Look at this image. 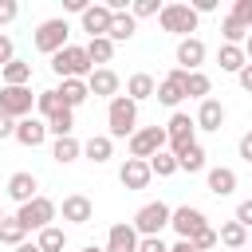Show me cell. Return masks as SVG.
<instances>
[{
    "mask_svg": "<svg viewBox=\"0 0 252 252\" xmlns=\"http://www.w3.org/2000/svg\"><path fill=\"white\" fill-rule=\"evenodd\" d=\"M55 213H59V205H55L51 197H43V193H39V197H32L28 205H20V209H16V220H20L28 232H39V228H47V224L55 220Z\"/></svg>",
    "mask_w": 252,
    "mask_h": 252,
    "instance_id": "5b68a950",
    "label": "cell"
},
{
    "mask_svg": "<svg viewBox=\"0 0 252 252\" xmlns=\"http://www.w3.org/2000/svg\"><path fill=\"white\" fill-rule=\"evenodd\" d=\"M161 12V0H134L130 4V16L134 20H146V16H158Z\"/></svg>",
    "mask_w": 252,
    "mask_h": 252,
    "instance_id": "ab89813d",
    "label": "cell"
},
{
    "mask_svg": "<svg viewBox=\"0 0 252 252\" xmlns=\"http://www.w3.org/2000/svg\"><path fill=\"white\" fill-rule=\"evenodd\" d=\"M169 146V138H165V126H138L134 134H130V158H142V161H150L154 154H161Z\"/></svg>",
    "mask_w": 252,
    "mask_h": 252,
    "instance_id": "52a82bcc",
    "label": "cell"
},
{
    "mask_svg": "<svg viewBox=\"0 0 252 252\" xmlns=\"http://www.w3.org/2000/svg\"><path fill=\"white\" fill-rule=\"evenodd\" d=\"M16 252H39V248H35V240H24V244H20Z\"/></svg>",
    "mask_w": 252,
    "mask_h": 252,
    "instance_id": "f5cc1de1",
    "label": "cell"
},
{
    "mask_svg": "<svg viewBox=\"0 0 252 252\" xmlns=\"http://www.w3.org/2000/svg\"><path fill=\"white\" fill-rule=\"evenodd\" d=\"M138 252H169V244L161 236H142L138 240Z\"/></svg>",
    "mask_w": 252,
    "mask_h": 252,
    "instance_id": "7bdbcfd3",
    "label": "cell"
},
{
    "mask_svg": "<svg viewBox=\"0 0 252 252\" xmlns=\"http://www.w3.org/2000/svg\"><path fill=\"white\" fill-rule=\"evenodd\" d=\"M138 240H142V236L134 232V224H130V220H118V224H110L102 252H138Z\"/></svg>",
    "mask_w": 252,
    "mask_h": 252,
    "instance_id": "e0dca14e",
    "label": "cell"
},
{
    "mask_svg": "<svg viewBox=\"0 0 252 252\" xmlns=\"http://www.w3.org/2000/svg\"><path fill=\"white\" fill-rule=\"evenodd\" d=\"M47 134H51V138H71V134H75V110H67V106L55 110V114L47 118Z\"/></svg>",
    "mask_w": 252,
    "mask_h": 252,
    "instance_id": "d6a6232c",
    "label": "cell"
},
{
    "mask_svg": "<svg viewBox=\"0 0 252 252\" xmlns=\"http://www.w3.org/2000/svg\"><path fill=\"white\" fill-rule=\"evenodd\" d=\"M79 252H102V248H98V244H87V248H79Z\"/></svg>",
    "mask_w": 252,
    "mask_h": 252,
    "instance_id": "db71d44e",
    "label": "cell"
},
{
    "mask_svg": "<svg viewBox=\"0 0 252 252\" xmlns=\"http://www.w3.org/2000/svg\"><path fill=\"white\" fill-rule=\"evenodd\" d=\"M213 252H220V248H213Z\"/></svg>",
    "mask_w": 252,
    "mask_h": 252,
    "instance_id": "680465c9",
    "label": "cell"
},
{
    "mask_svg": "<svg viewBox=\"0 0 252 252\" xmlns=\"http://www.w3.org/2000/svg\"><path fill=\"white\" fill-rule=\"evenodd\" d=\"M63 8H67V12H79V16H83V12H87V0H63Z\"/></svg>",
    "mask_w": 252,
    "mask_h": 252,
    "instance_id": "681fc988",
    "label": "cell"
},
{
    "mask_svg": "<svg viewBox=\"0 0 252 252\" xmlns=\"http://www.w3.org/2000/svg\"><path fill=\"white\" fill-rule=\"evenodd\" d=\"M110 16H114V12H110L106 4H87V12H83L79 20H83V32L94 39V35H106V32H110Z\"/></svg>",
    "mask_w": 252,
    "mask_h": 252,
    "instance_id": "d6986e66",
    "label": "cell"
},
{
    "mask_svg": "<svg viewBox=\"0 0 252 252\" xmlns=\"http://www.w3.org/2000/svg\"><path fill=\"white\" fill-rule=\"evenodd\" d=\"M185 75L189 71H181V67H173L161 83H158V91H154V98L161 102V106H169V110H177V102L185 98Z\"/></svg>",
    "mask_w": 252,
    "mask_h": 252,
    "instance_id": "7c38bea8",
    "label": "cell"
},
{
    "mask_svg": "<svg viewBox=\"0 0 252 252\" xmlns=\"http://www.w3.org/2000/svg\"><path fill=\"white\" fill-rule=\"evenodd\" d=\"M158 24H161V32H169V35H177V39H189L193 32H197V24H201V16L189 8V4H161V12H158Z\"/></svg>",
    "mask_w": 252,
    "mask_h": 252,
    "instance_id": "3957f363",
    "label": "cell"
},
{
    "mask_svg": "<svg viewBox=\"0 0 252 252\" xmlns=\"http://www.w3.org/2000/svg\"><path fill=\"white\" fill-rule=\"evenodd\" d=\"M83 158H87V161H94V165H102V161H110V158H114V142H110L106 134H91V138L83 142Z\"/></svg>",
    "mask_w": 252,
    "mask_h": 252,
    "instance_id": "484cf974",
    "label": "cell"
},
{
    "mask_svg": "<svg viewBox=\"0 0 252 252\" xmlns=\"http://www.w3.org/2000/svg\"><path fill=\"white\" fill-rule=\"evenodd\" d=\"M232 220H236V224H244V228H248V232H252V197H248V201H240V205H236V217H232Z\"/></svg>",
    "mask_w": 252,
    "mask_h": 252,
    "instance_id": "b9f144b4",
    "label": "cell"
},
{
    "mask_svg": "<svg viewBox=\"0 0 252 252\" xmlns=\"http://www.w3.org/2000/svg\"><path fill=\"white\" fill-rule=\"evenodd\" d=\"M169 154L177 158V169H185V173H201V169H205V146H201V142L177 146V150H169Z\"/></svg>",
    "mask_w": 252,
    "mask_h": 252,
    "instance_id": "7402d4cb",
    "label": "cell"
},
{
    "mask_svg": "<svg viewBox=\"0 0 252 252\" xmlns=\"http://www.w3.org/2000/svg\"><path fill=\"white\" fill-rule=\"evenodd\" d=\"M217 63H220V71H228V75H236L248 59H244V51L240 47H232V43H220V51H217Z\"/></svg>",
    "mask_w": 252,
    "mask_h": 252,
    "instance_id": "836d02e7",
    "label": "cell"
},
{
    "mask_svg": "<svg viewBox=\"0 0 252 252\" xmlns=\"http://www.w3.org/2000/svg\"><path fill=\"white\" fill-rule=\"evenodd\" d=\"M35 110H39V118H43V122H47L55 110H63V98H59V91H55V87L39 91V94H35Z\"/></svg>",
    "mask_w": 252,
    "mask_h": 252,
    "instance_id": "d590c367",
    "label": "cell"
},
{
    "mask_svg": "<svg viewBox=\"0 0 252 252\" xmlns=\"http://www.w3.org/2000/svg\"><path fill=\"white\" fill-rule=\"evenodd\" d=\"M220 35H224V43L240 47V43L248 39V28H244L240 20H232V16H224V20H220Z\"/></svg>",
    "mask_w": 252,
    "mask_h": 252,
    "instance_id": "8d00e7d4",
    "label": "cell"
},
{
    "mask_svg": "<svg viewBox=\"0 0 252 252\" xmlns=\"http://www.w3.org/2000/svg\"><path fill=\"white\" fill-rule=\"evenodd\" d=\"M236 83H240V91H248V94H252V63H244V67L236 71Z\"/></svg>",
    "mask_w": 252,
    "mask_h": 252,
    "instance_id": "bcb514c9",
    "label": "cell"
},
{
    "mask_svg": "<svg viewBox=\"0 0 252 252\" xmlns=\"http://www.w3.org/2000/svg\"><path fill=\"white\" fill-rule=\"evenodd\" d=\"M169 213H173V209H169L165 201H150V205H142V209L134 213L130 224H134L138 236H161V232L169 228Z\"/></svg>",
    "mask_w": 252,
    "mask_h": 252,
    "instance_id": "8992f818",
    "label": "cell"
},
{
    "mask_svg": "<svg viewBox=\"0 0 252 252\" xmlns=\"http://www.w3.org/2000/svg\"><path fill=\"white\" fill-rule=\"evenodd\" d=\"M51 71H55L59 79H91L94 63H91L87 47H79V43H67L63 51H55V55H51Z\"/></svg>",
    "mask_w": 252,
    "mask_h": 252,
    "instance_id": "6da1fadb",
    "label": "cell"
},
{
    "mask_svg": "<svg viewBox=\"0 0 252 252\" xmlns=\"http://www.w3.org/2000/svg\"><path fill=\"white\" fill-rule=\"evenodd\" d=\"M209 224V217L197 209V205H177L173 213H169V228L177 232V240H189L193 232H201Z\"/></svg>",
    "mask_w": 252,
    "mask_h": 252,
    "instance_id": "9c48e42d",
    "label": "cell"
},
{
    "mask_svg": "<svg viewBox=\"0 0 252 252\" xmlns=\"http://www.w3.org/2000/svg\"><path fill=\"white\" fill-rule=\"evenodd\" d=\"M0 110L8 114V118H32V110H35V94H32V87H0Z\"/></svg>",
    "mask_w": 252,
    "mask_h": 252,
    "instance_id": "ba28073f",
    "label": "cell"
},
{
    "mask_svg": "<svg viewBox=\"0 0 252 252\" xmlns=\"http://www.w3.org/2000/svg\"><path fill=\"white\" fill-rule=\"evenodd\" d=\"M118 181H122V189H130V193L146 189V185L154 181L150 161H142V158H126V161H122V169H118Z\"/></svg>",
    "mask_w": 252,
    "mask_h": 252,
    "instance_id": "4fadbf2b",
    "label": "cell"
},
{
    "mask_svg": "<svg viewBox=\"0 0 252 252\" xmlns=\"http://www.w3.org/2000/svg\"><path fill=\"white\" fill-rule=\"evenodd\" d=\"M67 35H71L67 20H63V16H51V20H43V24L32 32V43H35V51L55 55V51H63V47H67Z\"/></svg>",
    "mask_w": 252,
    "mask_h": 252,
    "instance_id": "277c9868",
    "label": "cell"
},
{
    "mask_svg": "<svg viewBox=\"0 0 252 252\" xmlns=\"http://www.w3.org/2000/svg\"><path fill=\"white\" fill-rule=\"evenodd\" d=\"M51 158L59 161V165H71L75 158H83V142L71 134V138H55L51 142Z\"/></svg>",
    "mask_w": 252,
    "mask_h": 252,
    "instance_id": "f546056e",
    "label": "cell"
},
{
    "mask_svg": "<svg viewBox=\"0 0 252 252\" xmlns=\"http://www.w3.org/2000/svg\"><path fill=\"white\" fill-rule=\"evenodd\" d=\"M240 252H252V248H240Z\"/></svg>",
    "mask_w": 252,
    "mask_h": 252,
    "instance_id": "9f6ffc18",
    "label": "cell"
},
{
    "mask_svg": "<svg viewBox=\"0 0 252 252\" xmlns=\"http://www.w3.org/2000/svg\"><path fill=\"white\" fill-rule=\"evenodd\" d=\"M16 134V118H8L4 110H0V138H12Z\"/></svg>",
    "mask_w": 252,
    "mask_h": 252,
    "instance_id": "c3c4849f",
    "label": "cell"
},
{
    "mask_svg": "<svg viewBox=\"0 0 252 252\" xmlns=\"http://www.w3.org/2000/svg\"><path fill=\"white\" fill-rule=\"evenodd\" d=\"M16 16H20V4H16V0H0V28L12 24Z\"/></svg>",
    "mask_w": 252,
    "mask_h": 252,
    "instance_id": "f6af8a7d",
    "label": "cell"
},
{
    "mask_svg": "<svg viewBox=\"0 0 252 252\" xmlns=\"http://www.w3.org/2000/svg\"><path fill=\"white\" fill-rule=\"evenodd\" d=\"M248 248H252V232H248Z\"/></svg>",
    "mask_w": 252,
    "mask_h": 252,
    "instance_id": "11a10c76",
    "label": "cell"
},
{
    "mask_svg": "<svg viewBox=\"0 0 252 252\" xmlns=\"http://www.w3.org/2000/svg\"><path fill=\"white\" fill-rule=\"evenodd\" d=\"M0 220H4V209H0Z\"/></svg>",
    "mask_w": 252,
    "mask_h": 252,
    "instance_id": "6f0895ef",
    "label": "cell"
},
{
    "mask_svg": "<svg viewBox=\"0 0 252 252\" xmlns=\"http://www.w3.org/2000/svg\"><path fill=\"white\" fill-rule=\"evenodd\" d=\"M185 98H197V102L213 98V79L205 71H189L185 75Z\"/></svg>",
    "mask_w": 252,
    "mask_h": 252,
    "instance_id": "f1b7e54d",
    "label": "cell"
},
{
    "mask_svg": "<svg viewBox=\"0 0 252 252\" xmlns=\"http://www.w3.org/2000/svg\"><path fill=\"white\" fill-rule=\"evenodd\" d=\"M24 240H28V228H24L16 217H4V220H0V244H12V248H20Z\"/></svg>",
    "mask_w": 252,
    "mask_h": 252,
    "instance_id": "e575fe53",
    "label": "cell"
},
{
    "mask_svg": "<svg viewBox=\"0 0 252 252\" xmlns=\"http://www.w3.org/2000/svg\"><path fill=\"white\" fill-rule=\"evenodd\" d=\"M87 91H91L94 98H114V94L122 91V79H118L114 67H94L91 79H87Z\"/></svg>",
    "mask_w": 252,
    "mask_h": 252,
    "instance_id": "5bb4252c",
    "label": "cell"
},
{
    "mask_svg": "<svg viewBox=\"0 0 252 252\" xmlns=\"http://www.w3.org/2000/svg\"><path fill=\"white\" fill-rule=\"evenodd\" d=\"M169 252H197L189 240H177V244H169Z\"/></svg>",
    "mask_w": 252,
    "mask_h": 252,
    "instance_id": "f907efd6",
    "label": "cell"
},
{
    "mask_svg": "<svg viewBox=\"0 0 252 252\" xmlns=\"http://www.w3.org/2000/svg\"><path fill=\"white\" fill-rule=\"evenodd\" d=\"M236 150H240V158H244V161L252 165V130H248V134H244V138L236 142Z\"/></svg>",
    "mask_w": 252,
    "mask_h": 252,
    "instance_id": "7dc6e473",
    "label": "cell"
},
{
    "mask_svg": "<svg viewBox=\"0 0 252 252\" xmlns=\"http://www.w3.org/2000/svg\"><path fill=\"white\" fill-rule=\"evenodd\" d=\"M106 138L114 142V138H130L134 130H138V102H130L126 94H114L110 98V106H106Z\"/></svg>",
    "mask_w": 252,
    "mask_h": 252,
    "instance_id": "7a4b0ae2",
    "label": "cell"
},
{
    "mask_svg": "<svg viewBox=\"0 0 252 252\" xmlns=\"http://www.w3.org/2000/svg\"><path fill=\"white\" fill-rule=\"evenodd\" d=\"M4 193H8L16 205H28L32 197H39V177H35V173H28V169H20V173H12V177H8Z\"/></svg>",
    "mask_w": 252,
    "mask_h": 252,
    "instance_id": "9a60e30c",
    "label": "cell"
},
{
    "mask_svg": "<svg viewBox=\"0 0 252 252\" xmlns=\"http://www.w3.org/2000/svg\"><path fill=\"white\" fill-rule=\"evenodd\" d=\"M205 185H209L213 197H232V189H236V169H228V165H213V169L205 173Z\"/></svg>",
    "mask_w": 252,
    "mask_h": 252,
    "instance_id": "44dd1931",
    "label": "cell"
},
{
    "mask_svg": "<svg viewBox=\"0 0 252 252\" xmlns=\"http://www.w3.org/2000/svg\"><path fill=\"white\" fill-rule=\"evenodd\" d=\"M228 16H232V20H240V24H244V28L252 32V0H236Z\"/></svg>",
    "mask_w": 252,
    "mask_h": 252,
    "instance_id": "60d3db41",
    "label": "cell"
},
{
    "mask_svg": "<svg viewBox=\"0 0 252 252\" xmlns=\"http://www.w3.org/2000/svg\"><path fill=\"white\" fill-rule=\"evenodd\" d=\"M0 79H4V87H28L32 83V63L28 59H12V63L0 67Z\"/></svg>",
    "mask_w": 252,
    "mask_h": 252,
    "instance_id": "83f0119b",
    "label": "cell"
},
{
    "mask_svg": "<svg viewBox=\"0 0 252 252\" xmlns=\"http://www.w3.org/2000/svg\"><path fill=\"white\" fill-rule=\"evenodd\" d=\"M189 244H193L197 252H213V248H220V244H217V228H213V224H205L201 232H193V236H189Z\"/></svg>",
    "mask_w": 252,
    "mask_h": 252,
    "instance_id": "f35d334b",
    "label": "cell"
},
{
    "mask_svg": "<svg viewBox=\"0 0 252 252\" xmlns=\"http://www.w3.org/2000/svg\"><path fill=\"white\" fill-rule=\"evenodd\" d=\"M150 173H154V177H173V173H177V158H173L169 150L154 154V158H150Z\"/></svg>",
    "mask_w": 252,
    "mask_h": 252,
    "instance_id": "74e56055",
    "label": "cell"
},
{
    "mask_svg": "<svg viewBox=\"0 0 252 252\" xmlns=\"http://www.w3.org/2000/svg\"><path fill=\"white\" fill-rule=\"evenodd\" d=\"M59 213H63V220H67V224H91L94 205H91V197H83V193H67V197H63V205H59Z\"/></svg>",
    "mask_w": 252,
    "mask_h": 252,
    "instance_id": "2e32d148",
    "label": "cell"
},
{
    "mask_svg": "<svg viewBox=\"0 0 252 252\" xmlns=\"http://www.w3.org/2000/svg\"><path fill=\"white\" fill-rule=\"evenodd\" d=\"M134 32H138V20H134L130 12H114L106 39H110V43H122V39H134Z\"/></svg>",
    "mask_w": 252,
    "mask_h": 252,
    "instance_id": "4316f807",
    "label": "cell"
},
{
    "mask_svg": "<svg viewBox=\"0 0 252 252\" xmlns=\"http://www.w3.org/2000/svg\"><path fill=\"white\" fill-rule=\"evenodd\" d=\"M12 138H16L20 146L35 150V146H43V142H47V122H43V118H35V114H32V118H20Z\"/></svg>",
    "mask_w": 252,
    "mask_h": 252,
    "instance_id": "ac0fdd59",
    "label": "cell"
},
{
    "mask_svg": "<svg viewBox=\"0 0 252 252\" xmlns=\"http://www.w3.org/2000/svg\"><path fill=\"white\" fill-rule=\"evenodd\" d=\"M83 47H87V55H91V63H94V67H106V63L114 59V43H110L106 35H94V39H87Z\"/></svg>",
    "mask_w": 252,
    "mask_h": 252,
    "instance_id": "1f68e13d",
    "label": "cell"
},
{
    "mask_svg": "<svg viewBox=\"0 0 252 252\" xmlns=\"http://www.w3.org/2000/svg\"><path fill=\"white\" fill-rule=\"evenodd\" d=\"M205 55H209V47H205V39H201V35L177 39V51H173V59H177V67H181V71H201Z\"/></svg>",
    "mask_w": 252,
    "mask_h": 252,
    "instance_id": "8fae6325",
    "label": "cell"
},
{
    "mask_svg": "<svg viewBox=\"0 0 252 252\" xmlns=\"http://www.w3.org/2000/svg\"><path fill=\"white\" fill-rule=\"evenodd\" d=\"M35 248H39V252H63V248H67V232H63L59 224H47V228L35 232Z\"/></svg>",
    "mask_w": 252,
    "mask_h": 252,
    "instance_id": "4dcf8cb0",
    "label": "cell"
},
{
    "mask_svg": "<svg viewBox=\"0 0 252 252\" xmlns=\"http://www.w3.org/2000/svg\"><path fill=\"white\" fill-rule=\"evenodd\" d=\"M165 138H169V146H165V150L189 146V142H197V122H193L185 110H173V114H169V122H165Z\"/></svg>",
    "mask_w": 252,
    "mask_h": 252,
    "instance_id": "30bf717a",
    "label": "cell"
},
{
    "mask_svg": "<svg viewBox=\"0 0 252 252\" xmlns=\"http://www.w3.org/2000/svg\"><path fill=\"white\" fill-rule=\"evenodd\" d=\"M217 244L228 248V252H240V248H248V228L236 224V220H224V224L217 228Z\"/></svg>",
    "mask_w": 252,
    "mask_h": 252,
    "instance_id": "cb8c5ba5",
    "label": "cell"
},
{
    "mask_svg": "<svg viewBox=\"0 0 252 252\" xmlns=\"http://www.w3.org/2000/svg\"><path fill=\"white\" fill-rule=\"evenodd\" d=\"M12 59H16V43H12V35H4V32H0V67H4V63H12Z\"/></svg>",
    "mask_w": 252,
    "mask_h": 252,
    "instance_id": "ee69618b",
    "label": "cell"
},
{
    "mask_svg": "<svg viewBox=\"0 0 252 252\" xmlns=\"http://www.w3.org/2000/svg\"><path fill=\"white\" fill-rule=\"evenodd\" d=\"M55 91H59V98H63V106H67V110H75V106H83V102L91 98V91H87V79H63Z\"/></svg>",
    "mask_w": 252,
    "mask_h": 252,
    "instance_id": "d4e9b609",
    "label": "cell"
},
{
    "mask_svg": "<svg viewBox=\"0 0 252 252\" xmlns=\"http://www.w3.org/2000/svg\"><path fill=\"white\" fill-rule=\"evenodd\" d=\"M193 122H197V130H220L224 126V106H220V98H205L201 106H197V114H193Z\"/></svg>",
    "mask_w": 252,
    "mask_h": 252,
    "instance_id": "ffe728a7",
    "label": "cell"
},
{
    "mask_svg": "<svg viewBox=\"0 0 252 252\" xmlns=\"http://www.w3.org/2000/svg\"><path fill=\"white\" fill-rule=\"evenodd\" d=\"M240 51H244V59H248V63H252V32H248V39H244V43H240Z\"/></svg>",
    "mask_w": 252,
    "mask_h": 252,
    "instance_id": "816d5d0a",
    "label": "cell"
},
{
    "mask_svg": "<svg viewBox=\"0 0 252 252\" xmlns=\"http://www.w3.org/2000/svg\"><path fill=\"white\" fill-rule=\"evenodd\" d=\"M154 91H158V79H154L150 71H134V75L126 79V98H130V102L154 98Z\"/></svg>",
    "mask_w": 252,
    "mask_h": 252,
    "instance_id": "603a6c76",
    "label": "cell"
}]
</instances>
